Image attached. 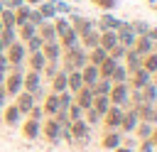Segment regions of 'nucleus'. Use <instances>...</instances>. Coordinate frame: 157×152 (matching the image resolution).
I'll return each mask as SVG.
<instances>
[{
  "label": "nucleus",
  "mask_w": 157,
  "mask_h": 152,
  "mask_svg": "<svg viewBox=\"0 0 157 152\" xmlns=\"http://www.w3.org/2000/svg\"><path fill=\"white\" fill-rule=\"evenodd\" d=\"M83 113H86V123H88V125H91V123H98V120H101V113H98L96 108H86Z\"/></svg>",
  "instance_id": "obj_45"
},
{
  "label": "nucleus",
  "mask_w": 157,
  "mask_h": 152,
  "mask_svg": "<svg viewBox=\"0 0 157 152\" xmlns=\"http://www.w3.org/2000/svg\"><path fill=\"white\" fill-rule=\"evenodd\" d=\"M132 49H135L140 56H145V54L155 51V42H152L147 34H142V37H135V44H132Z\"/></svg>",
  "instance_id": "obj_12"
},
{
  "label": "nucleus",
  "mask_w": 157,
  "mask_h": 152,
  "mask_svg": "<svg viewBox=\"0 0 157 152\" xmlns=\"http://www.w3.org/2000/svg\"><path fill=\"white\" fill-rule=\"evenodd\" d=\"M0 32H2V22H0Z\"/></svg>",
  "instance_id": "obj_56"
},
{
  "label": "nucleus",
  "mask_w": 157,
  "mask_h": 152,
  "mask_svg": "<svg viewBox=\"0 0 157 152\" xmlns=\"http://www.w3.org/2000/svg\"><path fill=\"white\" fill-rule=\"evenodd\" d=\"M25 54H27V49H25V44L17 39L15 44H10V47H7V54H5V59H7V64H10V66H17V64L25 59Z\"/></svg>",
  "instance_id": "obj_5"
},
{
  "label": "nucleus",
  "mask_w": 157,
  "mask_h": 152,
  "mask_svg": "<svg viewBox=\"0 0 157 152\" xmlns=\"http://www.w3.org/2000/svg\"><path fill=\"white\" fill-rule=\"evenodd\" d=\"M10 69V64H7V59H5V54H0V74H5Z\"/></svg>",
  "instance_id": "obj_50"
},
{
  "label": "nucleus",
  "mask_w": 157,
  "mask_h": 152,
  "mask_svg": "<svg viewBox=\"0 0 157 152\" xmlns=\"http://www.w3.org/2000/svg\"><path fill=\"white\" fill-rule=\"evenodd\" d=\"M20 120H22V110L12 103V105H7L5 108V123L7 125H20Z\"/></svg>",
  "instance_id": "obj_27"
},
{
  "label": "nucleus",
  "mask_w": 157,
  "mask_h": 152,
  "mask_svg": "<svg viewBox=\"0 0 157 152\" xmlns=\"http://www.w3.org/2000/svg\"><path fill=\"white\" fill-rule=\"evenodd\" d=\"M142 98H145V103H155L157 101V83H147V86H142Z\"/></svg>",
  "instance_id": "obj_38"
},
{
  "label": "nucleus",
  "mask_w": 157,
  "mask_h": 152,
  "mask_svg": "<svg viewBox=\"0 0 157 152\" xmlns=\"http://www.w3.org/2000/svg\"><path fill=\"white\" fill-rule=\"evenodd\" d=\"M115 152H132V147H128V145H118Z\"/></svg>",
  "instance_id": "obj_51"
},
{
  "label": "nucleus",
  "mask_w": 157,
  "mask_h": 152,
  "mask_svg": "<svg viewBox=\"0 0 157 152\" xmlns=\"http://www.w3.org/2000/svg\"><path fill=\"white\" fill-rule=\"evenodd\" d=\"M0 22H2V27H15V12L10 7H5L0 12Z\"/></svg>",
  "instance_id": "obj_42"
},
{
  "label": "nucleus",
  "mask_w": 157,
  "mask_h": 152,
  "mask_svg": "<svg viewBox=\"0 0 157 152\" xmlns=\"http://www.w3.org/2000/svg\"><path fill=\"white\" fill-rule=\"evenodd\" d=\"M101 120L108 125V130H118V127H120V120H123V108L110 105V108L103 113V118H101Z\"/></svg>",
  "instance_id": "obj_6"
},
{
  "label": "nucleus",
  "mask_w": 157,
  "mask_h": 152,
  "mask_svg": "<svg viewBox=\"0 0 157 152\" xmlns=\"http://www.w3.org/2000/svg\"><path fill=\"white\" fill-rule=\"evenodd\" d=\"M61 91H66V71L64 69L52 76V93H61Z\"/></svg>",
  "instance_id": "obj_26"
},
{
  "label": "nucleus",
  "mask_w": 157,
  "mask_h": 152,
  "mask_svg": "<svg viewBox=\"0 0 157 152\" xmlns=\"http://www.w3.org/2000/svg\"><path fill=\"white\" fill-rule=\"evenodd\" d=\"M115 44H118V34H115V29H108V32H101V34H98V47H103L105 51H110Z\"/></svg>",
  "instance_id": "obj_17"
},
{
  "label": "nucleus",
  "mask_w": 157,
  "mask_h": 152,
  "mask_svg": "<svg viewBox=\"0 0 157 152\" xmlns=\"http://www.w3.org/2000/svg\"><path fill=\"white\" fill-rule=\"evenodd\" d=\"M81 78H83V86H93V83L101 78V74H98V66H93V64H86V66L81 69Z\"/></svg>",
  "instance_id": "obj_18"
},
{
  "label": "nucleus",
  "mask_w": 157,
  "mask_h": 152,
  "mask_svg": "<svg viewBox=\"0 0 157 152\" xmlns=\"http://www.w3.org/2000/svg\"><path fill=\"white\" fill-rule=\"evenodd\" d=\"M39 15H42L44 20H54V17H56V7H54V2H52V0L39 2Z\"/></svg>",
  "instance_id": "obj_33"
},
{
  "label": "nucleus",
  "mask_w": 157,
  "mask_h": 152,
  "mask_svg": "<svg viewBox=\"0 0 157 152\" xmlns=\"http://www.w3.org/2000/svg\"><path fill=\"white\" fill-rule=\"evenodd\" d=\"M152 127H155L152 123H145V120L137 123V127H135V130H137V137H140V140H147V137L152 135Z\"/></svg>",
  "instance_id": "obj_39"
},
{
  "label": "nucleus",
  "mask_w": 157,
  "mask_h": 152,
  "mask_svg": "<svg viewBox=\"0 0 157 152\" xmlns=\"http://www.w3.org/2000/svg\"><path fill=\"white\" fill-rule=\"evenodd\" d=\"M42 54H44L47 61H59V56H61V44H59L56 39L44 42V44H42Z\"/></svg>",
  "instance_id": "obj_10"
},
{
  "label": "nucleus",
  "mask_w": 157,
  "mask_h": 152,
  "mask_svg": "<svg viewBox=\"0 0 157 152\" xmlns=\"http://www.w3.org/2000/svg\"><path fill=\"white\" fill-rule=\"evenodd\" d=\"M74 103L78 105V108H91V103H93V91L88 88V86H83V88H78L76 93H74Z\"/></svg>",
  "instance_id": "obj_11"
},
{
  "label": "nucleus",
  "mask_w": 157,
  "mask_h": 152,
  "mask_svg": "<svg viewBox=\"0 0 157 152\" xmlns=\"http://www.w3.org/2000/svg\"><path fill=\"white\" fill-rule=\"evenodd\" d=\"M105 56H108V51H105L103 47H93V49L88 51V64H93V66H101V64L105 61Z\"/></svg>",
  "instance_id": "obj_29"
},
{
  "label": "nucleus",
  "mask_w": 157,
  "mask_h": 152,
  "mask_svg": "<svg viewBox=\"0 0 157 152\" xmlns=\"http://www.w3.org/2000/svg\"><path fill=\"white\" fill-rule=\"evenodd\" d=\"M123 59H125V64H123V66L128 69V74H132L135 69H140V66H142V56H140V54H137L132 47L125 51V56H123Z\"/></svg>",
  "instance_id": "obj_13"
},
{
  "label": "nucleus",
  "mask_w": 157,
  "mask_h": 152,
  "mask_svg": "<svg viewBox=\"0 0 157 152\" xmlns=\"http://www.w3.org/2000/svg\"><path fill=\"white\" fill-rule=\"evenodd\" d=\"M150 140H152V142H155V147H157V125L152 127V135H150Z\"/></svg>",
  "instance_id": "obj_52"
},
{
  "label": "nucleus",
  "mask_w": 157,
  "mask_h": 152,
  "mask_svg": "<svg viewBox=\"0 0 157 152\" xmlns=\"http://www.w3.org/2000/svg\"><path fill=\"white\" fill-rule=\"evenodd\" d=\"M71 22H74L71 29L78 34V39H81L83 34H88V32L96 29V22H93V20H86V17H78V15H71Z\"/></svg>",
  "instance_id": "obj_7"
},
{
  "label": "nucleus",
  "mask_w": 157,
  "mask_h": 152,
  "mask_svg": "<svg viewBox=\"0 0 157 152\" xmlns=\"http://www.w3.org/2000/svg\"><path fill=\"white\" fill-rule=\"evenodd\" d=\"M150 2H157V0H150Z\"/></svg>",
  "instance_id": "obj_57"
},
{
  "label": "nucleus",
  "mask_w": 157,
  "mask_h": 152,
  "mask_svg": "<svg viewBox=\"0 0 157 152\" xmlns=\"http://www.w3.org/2000/svg\"><path fill=\"white\" fill-rule=\"evenodd\" d=\"M150 81H152V74H150V71H145V69L140 66V69H135V71H132V83H128V86L142 88V86H147Z\"/></svg>",
  "instance_id": "obj_19"
},
{
  "label": "nucleus",
  "mask_w": 157,
  "mask_h": 152,
  "mask_svg": "<svg viewBox=\"0 0 157 152\" xmlns=\"http://www.w3.org/2000/svg\"><path fill=\"white\" fill-rule=\"evenodd\" d=\"M39 135H44L47 140H52V142H56L59 137H61V125L52 118V120H47L44 125H42V130H39Z\"/></svg>",
  "instance_id": "obj_9"
},
{
  "label": "nucleus",
  "mask_w": 157,
  "mask_h": 152,
  "mask_svg": "<svg viewBox=\"0 0 157 152\" xmlns=\"http://www.w3.org/2000/svg\"><path fill=\"white\" fill-rule=\"evenodd\" d=\"M98 10H103V12H113L115 7H118V0H91Z\"/></svg>",
  "instance_id": "obj_40"
},
{
  "label": "nucleus",
  "mask_w": 157,
  "mask_h": 152,
  "mask_svg": "<svg viewBox=\"0 0 157 152\" xmlns=\"http://www.w3.org/2000/svg\"><path fill=\"white\" fill-rule=\"evenodd\" d=\"M37 34L42 37V42H52V39H56V32H54V25L52 22H42L39 27H37Z\"/></svg>",
  "instance_id": "obj_25"
},
{
  "label": "nucleus",
  "mask_w": 157,
  "mask_h": 152,
  "mask_svg": "<svg viewBox=\"0 0 157 152\" xmlns=\"http://www.w3.org/2000/svg\"><path fill=\"white\" fill-rule=\"evenodd\" d=\"M27 22H32L34 27H39V25L44 22V17L39 15V10H29V20H27Z\"/></svg>",
  "instance_id": "obj_46"
},
{
  "label": "nucleus",
  "mask_w": 157,
  "mask_h": 152,
  "mask_svg": "<svg viewBox=\"0 0 157 152\" xmlns=\"http://www.w3.org/2000/svg\"><path fill=\"white\" fill-rule=\"evenodd\" d=\"M22 2H25V5H39L42 0H22Z\"/></svg>",
  "instance_id": "obj_53"
},
{
  "label": "nucleus",
  "mask_w": 157,
  "mask_h": 152,
  "mask_svg": "<svg viewBox=\"0 0 157 152\" xmlns=\"http://www.w3.org/2000/svg\"><path fill=\"white\" fill-rule=\"evenodd\" d=\"M69 132H71V137H76V140H86L88 137V123L81 118V120H74L71 125H69Z\"/></svg>",
  "instance_id": "obj_15"
},
{
  "label": "nucleus",
  "mask_w": 157,
  "mask_h": 152,
  "mask_svg": "<svg viewBox=\"0 0 157 152\" xmlns=\"http://www.w3.org/2000/svg\"><path fill=\"white\" fill-rule=\"evenodd\" d=\"M39 130H42V123H39V120L27 118V120L22 123V135H25L27 140H37V137H39Z\"/></svg>",
  "instance_id": "obj_14"
},
{
  "label": "nucleus",
  "mask_w": 157,
  "mask_h": 152,
  "mask_svg": "<svg viewBox=\"0 0 157 152\" xmlns=\"http://www.w3.org/2000/svg\"><path fill=\"white\" fill-rule=\"evenodd\" d=\"M15 105H17L22 113H27V110L34 105V96H32V93H27V91H20V93L15 96Z\"/></svg>",
  "instance_id": "obj_20"
},
{
  "label": "nucleus",
  "mask_w": 157,
  "mask_h": 152,
  "mask_svg": "<svg viewBox=\"0 0 157 152\" xmlns=\"http://www.w3.org/2000/svg\"><path fill=\"white\" fill-rule=\"evenodd\" d=\"M88 88L93 91V96H108V93H110V88H113V81L101 76V78H98L93 86H88Z\"/></svg>",
  "instance_id": "obj_23"
},
{
  "label": "nucleus",
  "mask_w": 157,
  "mask_h": 152,
  "mask_svg": "<svg viewBox=\"0 0 157 152\" xmlns=\"http://www.w3.org/2000/svg\"><path fill=\"white\" fill-rule=\"evenodd\" d=\"M42 110L49 113V115H54V113L59 110V96H56V93H49L47 101H44V108H42Z\"/></svg>",
  "instance_id": "obj_35"
},
{
  "label": "nucleus",
  "mask_w": 157,
  "mask_h": 152,
  "mask_svg": "<svg viewBox=\"0 0 157 152\" xmlns=\"http://www.w3.org/2000/svg\"><path fill=\"white\" fill-rule=\"evenodd\" d=\"M142 69H145V71H150V74H155V71H157V51H150V54H145V56H142Z\"/></svg>",
  "instance_id": "obj_37"
},
{
  "label": "nucleus",
  "mask_w": 157,
  "mask_h": 152,
  "mask_svg": "<svg viewBox=\"0 0 157 152\" xmlns=\"http://www.w3.org/2000/svg\"><path fill=\"white\" fill-rule=\"evenodd\" d=\"M69 2H78V0H69Z\"/></svg>",
  "instance_id": "obj_55"
},
{
  "label": "nucleus",
  "mask_w": 157,
  "mask_h": 152,
  "mask_svg": "<svg viewBox=\"0 0 157 152\" xmlns=\"http://www.w3.org/2000/svg\"><path fill=\"white\" fill-rule=\"evenodd\" d=\"M118 22H120V20H115L110 12H105V15H101V20L96 22V29H98V32H108V29H115Z\"/></svg>",
  "instance_id": "obj_21"
},
{
  "label": "nucleus",
  "mask_w": 157,
  "mask_h": 152,
  "mask_svg": "<svg viewBox=\"0 0 157 152\" xmlns=\"http://www.w3.org/2000/svg\"><path fill=\"white\" fill-rule=\"evenodd\" d=\"M130 29L135 32V37H142V34H147L150 25H147V22H142V20H135V22H130Z\"/></svg>",
  "instance_id": "obj_41"
},
{
  "label": "nucleus",
  "mask_w": 157,
  "mask_h": 152,
  "mask_svg": "<svg viewBox=\"0 0 157 152\" xmlns=\"http://www.w3.org/2000/svg\"><path fill=\"white\" fill-rule=\"evenodd\" d=\"M2 10H5V7H2V2H0V12H2Z\"/></svg>",
  "instance_id": "obj_54"
},
{
  "label": "nucleus",
  "mask_w": 157,
  "mask_h": 152,
  "mask_svg": "<svg viewBox=\"0 0 157 152\" xmlns=\"http://www.w3.org/2000/svg\"><path fill=\"white\" fill-rule=\"evenodd\" d=\"M125 51H128V47H123V44H115V47L108 51V56H110V59H115V61H123Z\"/></svg>",
  "instance_id": "obj_43"
},
{
  "label": "nucleus",
  "mask_w": 157,
  "mask_h": 152,
  "mask_svg": "<svg viewBox=\"0 0 157 152\" xmlns=\"http://www.w3.org/2000/svg\"><path fill=\"white\" fill-rule=\"evenodd\" d=\"M140 152H155V142L147 137V140H142V147H140Z\"/></svg>",
  "instance_id": "obj_48"
},
{
  "label": "nucleus",
  "mask_w": 157,
  "mask_h": 152,
  "mask_svg": "<svg viewBox=\"0 0 157 152\" xmlns=\"http://www.w3.org/2000/svg\"><path fill=\"white\" fill-rule=\"evenodd\" d=\"M59 44H61V47H66V49H76V47H81V42H78V34H76L74 29H69L64 37H59Z\"/></svg>",
  "instance_id": "obj_28"
},
{
  "label": "nucleus",
  "mask_w": 157,
  "mask_h": 152,
  "mask_svg": "<svg viewBox=\"0 0 157 152\" xmlns=\"http://www.w3.org/2000/svg\"><path fill=\"white\" fill-rule=\"evenodd\" d=\"M91 108H96V110L101 113V118H103V113L110 108V101H108V96H93V103H91Z\"/></svg>",
  "instance_id": "obj_36"
},
{
  "label": "nucleus",
  "mask_w": 157,
  "mask_h": 152,
  "mask_svg": "<svg viewBox=\"0 0 157 152\" xmlns=\"http://www.w3.org/2000/svg\"><path fill=\"white\" fill-rule=\"evenodd\" d=\"M15 29H17V39H20V42H27V39H32V37L37 34V27H34L32 22H25V25H17Z\"/></svg>",
  "instance_id": "obj_24"
},
{
  "label": "nucleus",
  "mask_w": 157,
  "mask_h": 152,
  "mask_svg": "<svg viewBox=\"0 0 157 152\" xmlns=\"http://www.w3.org/2000/svg\"><path fill=\"white\" fill-rule=\"evenodd\" d=\"M88 64V51L83 47H76V49H66L64 51V71H81L83 66Z\"/></svg>",
  "instance_id": "obj_1"
},
{
  "label": "nucleus",
  "mask_w": 157,
  "mask_h": 152,
  "mask_svg": "<svg viewBox=\"0 0 157 152\" xmlns=\"http://www.w3.org/2000/svg\"><path fill=\"white\" fill-rule=\"evenodd\" d=\"M22 71H20V64L17 66H12V74L10 76H5V93H10V96H17L20 91H22Z\"/></svg>",
  "instance_id": "obj_4"
},
{
  "label": "nucleus",
  "mask_w": 157,
  "mask_h": 152,
  "mask_svg": "<svg viewBox=\"0 0 157 152\" xmlns=\"http://www.w3.org/2000/svg\"><path fill=\"white\" fill-rule=\"evenodd\" d=\"M22 91L32 93L34 98L42 96V71H29L27 76H22Z\"/></svg>",
  "instance_id": "obj_3"
},
{
  "label": "nucleus",
  "mask_w": 157,
  "mask_h": 152,
  "mask_svg": "<svg viewBox=\"0 0 157 152\" xmlns=\"http://www.w3.org/2000/svg\"><path fill=\"white\" fill-rule=\"evenodd\" d=\"M118 66V61L115 59H110V56H105V61L98 66V74L103 76V78H110V74H113V69Z\"/></svg>",
  "instance_id": "obj_34"
},
{
  "label": "nucleus",
  "mask_w": 157,
  "mask_h": 152,
  "mask_svg": "<svg viewBox=\"0 0 157 152\" xmlns=\"http://www.w3.org/2000/svg\"><path fill=\"white\" fill-rule=\"evenodd\" d=\"M140 123V115H137V105H132L128 113H123V120H120V132H132Z\"/></svg>",
  "instance_id": "obj_8"
},
{
  "label": "nucleus",
  "mask_w": 157,
  "mask_h": 152,
  "mask_svg": "<svg viewBox=\"0 0 157 152\" xmlns=\"http://www.w3.org/2000/svg\"><path fill=\"white\" fill-rule=\"evenodd\" d=\"M42 44H44V42H42V37H39V34H34L32 39H27V51H29V54H32V51H39V49H42Z\"/></svg>",
  "instance_id": "obj_44"
},
{
  "label": "nucleus",
  "mask_w": 157,
  "mask_h": 152,
  "mask_svg": "<svg viewBox=\"0 0 157 152\" xmlns=\"http://www.w3.org/2000/svg\"><path fill=\"white\" fill-rule=\"evenodd\" d=\"M44 66H47V59H44L42 49L39 51H32L29 54V71H42Z\"/></svg>",
  "instance_id": "obj_30"
},
{
  "label": "nucleus",
  "mask_w": 157,
  "mask_h": 152,
  "mask_svg": "<svg viewBox=\"0 0 157 152\" xmlns=\"http://www.w3.org/2000/svg\"><path fill=\"white\" fill-rule=\"evenodd\" d=\"M27 113H29V118H32V120H42V118H44V110H42V108H37V105H32Z\"/></svg>",
  "instance_id": "obj_47"
},
{
  "label": "nucleus",
  "mask_w": 157,
  "mask_h": 152,
  "mask_svg": "<svg viewBox=\"0 0 157 152\" xmlns=\"http://www.w3.org/2000/svg\"><path fill=\"white\" fill-rule=\"evenodd\" d=\"M128 76H130L128 69H125L123 64H118V66L113 69V74H110V81H113V83H128Z\"/></svg>",
  "instance_id": "obj_32"
},
{
  "label": "nucleus",
  "mask_w": 157,
  "mask_h": 152,
  "mask_svg": "<svg viewBox=\"0 0 157 152\" xmlns=\"http://www.w3.org/2000/svg\"><path fill=\"white\" fill-rule=\"evenodd\" d=\"M105 150H115L118 145H123V132L120 130H108L105 135H103V142H101Z\"/></svg>",
  "instance_id": "obj_16"
},
{
  "label": "nucleus",
  "mask_w": 157,
  "mask_h": 152,
  "mask_svg": "<svg viewBox=\"0 0 157 152\" xmlns=\"http://www.w3.org/2000/svg\"><path fill=\"white\" fill-rule=\"evenodd\" d=\"M108 101H110V105H118V108L130 105V86L128 83H113V88L108 93Z\"/></svg>",
  "instance_id": "obj_2"
},
{
  "label": "nucleus",
  "mask_w": 157,
  "mask_h": 152,
  "mask_svg": "<svg viewBox=\"0 0 157 152\" xmlns=\"http://www.w3.org/2000/svg\"><path fill=\"white\" fill-rule=\"evenodd\" d=\"M0 2H2V7H10V10H15V7L22 5V0H0Z\"/></svg>",
  "instance_id": "obj_49"
},
{
  "label": "nucleus",
  "mask_w": 157,
  "mask_h": 152,
  "mask_svg": "<svg viewBox=\"0 0 157 152\" xmlns=\"http://www.w3.org/2000/svg\"><path fill=\"white\" fill-rule=\"evenodd\" d=\"M78 88H83V78H81V71H69V74H66V91L76 93Z\"/></svg>",
  "instance_id": "obj_22"
},
{
  "label": "nucleus",
  "mask_w": 157,
  "mask_h": 152,
  "mask_svg": "<svg viewBox=\"0 0 157 152\" xmlns=\"http://www.w3.org/2000/svg\"><path fill=\"white\" fill-rule=\"evenodd\" d=\"M52 25H54V32H56V39H59V37H64V34H66V32L71 29V22H69L66 17H54V22H52Z\"/></svg>",
  "instance_id": "obj_31"
}]
</instances>
